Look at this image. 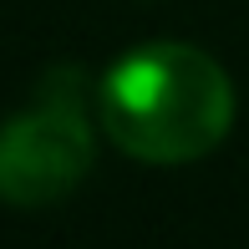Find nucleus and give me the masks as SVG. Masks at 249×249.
Instances as JSON below:
<instances>
[{"label": "nucleus", "mask_w": 249, "mask_h": 249, "mask_svg": "<svg viewBox=\"0 0 249 249\" xmlns=\"http://www.w3.org/2000/svg\"><path fill=\"white\" fill-rule=\"evenodd\" d=\"M102 132L138 163H194L234 127L229 71L183 41L132 46L97 87Z\"/></svg>", "instance_id": "1"}, {"label": "nucleus", "mask_w": 249, "mask_h": 249, "mask_svg": "<svg viewBox=\"0 0 249 249\" xmlns=\"http://www.w3.org/2000/svg\"><path fill=\"white\" fill-rule=\"evenodd\" d=\"M92 168L82 66H56L41 76L26 112L0 122V203L46 209L61 203Z\"/></svg>", "instance_id": "2"}]
</instances>
